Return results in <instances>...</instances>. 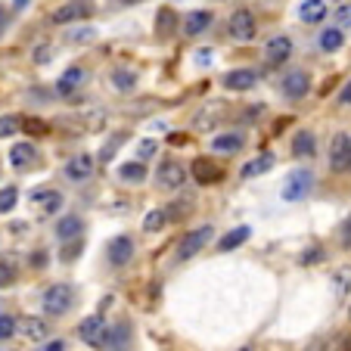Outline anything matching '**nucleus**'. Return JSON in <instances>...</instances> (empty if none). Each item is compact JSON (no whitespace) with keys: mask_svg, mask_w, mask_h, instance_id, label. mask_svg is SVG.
<instances>
[{"mask_svg":"<svg viewBox=\"0 0 351 351\" xmlns=\"http://www.w3.org/2000/svg\"><path fill=\"white\" fill-rule=\"evenodd\" d=\"M212 237H215V227L212 224H202V227H193V230H186L184 233V239L178 243V261H190V258H196L202 249H206L208 243H212Z\"/></svg>","mask_w":351,"mask_h":351,"instance_id":"3","label":"nucleus"},{"mask_svg":"<svg viewBox=\"0 0 351 351\" xmlns=\"http://www.w3.org/2000/svg\"><path fill=\"white\" fill-rule=\"evenodd\" d=\"M128 345H131V326L128 324L109 326L106 339H103V351H128Z\"/></svg>","mask_w":351,"mask_h":351,"instance_id":"20","label":"nucleus"},{"mask_svg":"<svg viewBox=\"0 0 351 351\" xmlns=\"http://www.w3.org/2000/svg\"><path fill=\"white\" fill-rule=\"evenodd\" d=\"M75 305V286L72 283H53L47 286L44 295H40V308H44L47 317H62L69 314Z\"/></svg>","mask_w":351,"mask_h":351,"instance_id":"1","label":"nucleus"},{"mask_svg":"<svg viewBox=\"0 0 351 351\" xmlns=\"http://www.w3.org/2000/svg\"><path fill=\"white\" fill-rule=\"evenodd\" d=\"M34 62H38V66H47V62H50V47L40 44L38 50H34Z\"/></svg>","mask_w":351,"mask_h":351,"instance_id":"44","label":"nucleus"},{"mask_svg":"<svg viewBox=\"0 0 351 351\" xmlns=\"http://www.w3.org/2000/svg\"><path fill=\"white\" fill-rule=\"evenodd\" d=\"M16 332H19V320H16L13 314L0 311V342H7V339H13Z\"/></svg>","mask_w":351,"mask_h":351,"instance_id":"33","label":"nucleus"},{"mask_svg":"<svg viewBox=\"0 0 351 351\" xmlns=\"http://www.w3.org/2000/svg\"><path fill=\"white\" fill-rule=\"evenodd\" d=\"M119 178L125 180V184H143L146 180V165L143 162H125V165L119 168Z\"/></svg>","mask_w":351,"mask_h":351,"instance_id":"29","label":"nucleus"},{"mask_svg":"<svg viewBox=\"0 0 351 351\" xmlns=\"http://www.w3.org/2000/svg\"><path fill=\"white\" fill-rule=\"evenodd\" d=\"M336 28H351V3H342V7H336Z\"/></svg>","mask_w":351,"mask_h":351,"instance_id":"41","label":"nucleus"},{"mask_svg":"<svg viewBox=\"0 0 351 351\" xmlns=\"http://www.w3.org/2000/svg\"><path fill=\"white\" fill-rule=\"evenodd\" d=\"M292 56V40L286 38V34H277V38L267 40L265 47V60L271 62V66H283L286 60Z\"/></svg>","mask_w":351,"mask_h":351,"instance_id":"13","label":"nucleus"},{"mask_svg":"<svg viewBox=\"0 0 351 351\" xmlns=\"http://www.w3.org/2000/svg\"><path fill=\"white\" fill-rule=\"evenodd\" d=\"M317 153V140H314L311 131H298L295 137H292V156H298V159H311V156Z\"/></svg>","mask_w":351,"mask_h":351,"instance_id":"26","label":"nucleus"},{"mask_svg":"<svg viewBox=\"0 0 351 351\" xmlns=\"http://www.w3.org/2000/svg\"><path fill=\"white\" fill-rule=\"evenodd\" d=\"M19 280V267H16L13 258H0V289H7Z\"/></svg>","mask_w":351,"mask_h":351,"instance_id":"32","label":"nucleus"},{"mask_svg":"<svg viewBox=\"0 0 351 351\" xmlns=\"http://www.w3.org/2000/svg\"><path fill=\"white\" fill-rule=\"evenodd\" d=\"M193 178L208 186V184H218V180L224 178V171H221V165H215L212 159H196L193 162Z\"/></svg>","mask_w":351,"mask_h":351,"instance_id":"23","label":"nucleus"},{"mask_svg":"<svg viewBox=\"0 0 351 351\" xmlns=\"http://www.w3.org/2000/svg\"><path fill=\"white\" fill-rule=\"evenodd\" d=\"M93 168H97L93 156L90 153H78V156H72V159L66 162L62 174H66V180H72V184H84V180L93 178Z\"/></svg>","mask_w":351,"mask_h":351,"instance_id":"10","label":"nucleus"},{"mask_svg":"<svg viewBox=\"0 0 351 351\" xmlns=\"http://www.w3.org/2000/svg\"><path fill=\"white\" fill-rule=\"evenodd\" d=\"M156 153H159V143H156V140H149V137L140 140V146H137V159L140 162H149Z\"/></svg>","mask_w":351,"mask_h":351,"instance_id":"39","label":"nucleus"},{"mask_svg":"<svg viewBox=\"0 0 351 351\" xmlns=\"http://www.w3.org/2000/svg\"><path fill=\"white\" fill-rule=\"evenodd\" d=\"M332 286H336V295L345 298V292H348V286H351V267H339V271L332 274Z\"/></svg>","mask_w":351,"mask_h":351,"instance_id":"36","label":"nucleus"},{"mask_svg":"<svg viewBox=\"0 0 351 351\" xmlns=\"http://www.w3.org/2000/svg\"><path fill=\"white\" fill-rule=\"evenodd\" d=\"M28 7V0H13V10H25Z\"/></svg>","mask_w":351,"mask_h":351,"instance_id":"47","label":"nucleus"},{"mask_svg":"<svg viewBox=\"0 0 351 351\" xmlns=\"http://www.w3.org/2000/svg\"><path fill=\"white\" fill-rule=\"evenodd\" d=\"M156 184L162 190H180L186 184V168L178 159H162L159 168H156Z\"/></svg>","mask_w":351,"mask_h":351,"instance_id":"5","label":"nucleus"},{"mask_svg":"<svg viewBox=\"0 0 351 351\" xmlns=\"http://www.w3.org/2000/svg\"><path fill=\"white\" fill-rule=\"evenodd\" d=\"M280 90H283L286 99H302L311 90V75L305 69H289V72L280 78Z\"/></svg>","mask_w":351,"mask_h":351,"instance_id":"6","label":"nucleus"},{"mask_svg":"<svg viewBox=\"0 0 351 351\" xmlns=\"http://www.w3.org/2000/svg\"><path fill=\"white\" fill-rule=\"evenodd\" d=\"M311 190H314V171L311 168H295V171L286 174L280 196H283V202H302L305 196H311Z\"/></svg>","mask_w":351,"mask_h":351,"instance_id":"2","label":"nucleus"},{"mask_svg":"<svg viewBox=\"0 0 351 351\" xmlns=\"http://www.w3.org/2000/svg\"><path fill=\"white\" fill-rule=\"evenodd\" d=\"M3 22H7V10L0 7V28H3Z\"/></svg>","mask_w":351,"mask_h":351,"instance_id":"48","label":"nucleus"},{"mask_svg":"<svg viewBox=\"0 0 351 351\" xmlns=\"http://www.w3.org/2000/svg\"><path fill=\"white\" fill-rule=\"evenodd\" d=\"M19 128H22L19 115H3V119H0V140H3V137H13Z\"/></svg>","mask_w":351,"mask_h":351,"instance_id":"38","label":"nucleus"},{"mask_svg":"<svg viewBox=\"0 0 351 351\" xmlns=\"http://www.w3.org/2000/svg\"><path fill=\"white\" fill-rule=\"evenodd\" d=\"M156 32H159L162 38H168L171 32H178V16H174L171 7H162L159 13H156Z\"/></svg>","mask_w":351,"mask_h":351,"instance_id":"28","label":"nucleus"},{"mask_svg":"<svg viewBox=\"0 0 351 351\" xmlns=\"http://www.w3.org/2000/svg\"><path fill=\"white\" fill-rule=\"evenodd\" d=\"M336 106H351V78L342 84V90H339L336 97Z\"/></svg>","mask_w":351,"mask_h":351,"instance_id":"43","label":"nucleus"},{"mask_svg":"<svg viewBox=\"0 0 351 351\" xmlns=\"http://www.w3.org/2000/svg\"><path fill=\"white\" fill-rule=\"evenodd\" d=\"M298 19L305 25H317L326 19V0H302L298 3Z\"/></svg>","mask_w":351,"mask_h":351,"instance_id":"22","label":"nucleus"},{"mask_svg":"<svg viewBox=\"0 0 351 351\" xmlns=\"http://www.w3.org/2000/svg\"><path fill=\"white\" fill-rule=\"evenodd\" d=\"M212 10H193V13H186L184 19V34L186 38H196V34H202L208 25H212Z\"/></svg>","mask_w":351,"mask_h":351,"instance_id":"21","label":"nucleus"},{"mask_svg":"<svg viewBox=\"0 0 351 351\" xmlns=\"http://www.w3.org/2000/svg\"><path fill=\"white\" fill-rule=\"evenodd\" d=\"M0 38H3V28H0Z\"/></svg>","mask_w":351,"mask_h":351,"instance_id":"50","label":"nucleus"},{"mask_svg":"<svg viewBox=\"0 0 351 351\" xmlns=\"http://www.w3.org/2000/svg\"><path fill=\"white\" fill-rule=\"evenodd\" d=\"M28 202L40 206L47 215H53V212H60V208H62V193L60 190H50V186H40V190L28 193Z\"/></svg>","mask_w":351,"mask_h":351,"instance_id":"15","label":"nucleus"},{"mask_svg":"<svg viewBox=\"0 0 351 351\" xmlns=\"http://www.w3.org/2000/svg\"><path fill=\"white\" fill-rule=\"evenodd\" d=\"M255 84H258V75H255L252 69H230V72L224 75V87H227V90L243 93V90H252Z\"/></svg>","mask_w":351,"mask_h":351,"instance_id":"14","label":"nucleus"},{"mask_svg":"<svg viewBox=\"0 0 351 351\" xmlns=\"http://www.w3.org/2000/svg\"><path fill=\"white\" fill-rule=\"evenodd\" d=\"M165 224H168V208H153V212H146V218H143V230L146 233L165 230Z\"/></svg>","mask_w":351,"mask_h":351,"instance_id":"30","label":"nucleus"},{"mask_svg":"<svg viewBox=\"0 0 351 351\" xmlns=\"http://www.w3.org/2000/svg\"><path fill=\"white\" fill-rule=\"evenodd\" d=\"M271 168H274V156L271 153H261V156L249 159L243 168H239V178H243V180H252V178H261V174H267Z\"/></svg>","mask_w":351,"mask_h":351,"instance_id":"24","label":"nucleus"},{"mask_svg":"<svg viewBox=\"0 0 351 351\" xmlns=\"http://www.w3.org/2000/svg\"><path fill=\"white\" fill-rule=\"evenodd\" d=\"M34 162H38V146L28 143V140H22V143H16L13 149H10V165L19 168V171H25Z\"/></svg>","mask_w":351,"mask_h":351,"instance_id":"17","label":"nucleus"},{"mask_svg":"<svg viewBox=\"0 0 351 351\" xmlns=\"http://www.w3.org/2000/svg\"><path fill=\"white\" fill-rule=\"evenodd\" d=\"M106 332H109V326H106V320L99 317V314H90V317H84L78 324V339L84 345H90V348H103Z\"/></svg>","mask_w":351,"mask_h":351,"instance_id":"8","label":"nucleus"},{"mask_svg":"<svg viewBox=\"0 0 351 351\" xmlns=\"http://www.w3.org/2000/svg\"><path fill=\"white\" fill-rule=\"evenodd\" d=\"M84 78H87V72L81 66L66 69V72L60 75V81H56V93H60V97H72V93L84 84Z\"/></svg>","mask_w":351,"mask_h":351,"instance_id":"18","label":"nucleus"},{"mask_svg":"<svg viewBox=\"0 0 351 351\" xmlns=\"http://www.w3.org/2000/svg\"><path fill=\"white\" fill-rule=\"evenodd\" d=\"M134 258V239L128 233H119L106 243V261L112 267H128V261Z\"/></svg>","mask_w":351,"mask_h":351,"instance_id":"9","label":"nucleus"},{"mask_svg":"<svg viewBox=\"0 0 351 351\" xmlns=\"http://www.w3.org/2000/svg\"><path fill=\"white\" fill-rule=\"evenodd\" d=\"M78 255H81V239H72V243H66L60 249V258L66 261V265H69V261H75Z\"/></svg>","mask_w":351,"mask_h":351,"instance_id":"40","label":"nucleus"},{"mask_svg":"<svg viewBox=\"0 0 351 351\" xmlns=\"http://www.w3.org/2000/svg\"><path fill=\"white\" fill-rule=\"evenodd\" d=\"M19 336L28 339V342H47V339H50V324H47L44 317L28 314V317L19 320Z\"/></svg>","mask_w":351,"mask_h":351,"instance_id":"12","label":"nucleus"},{"mask_svg":"<svg viewBox=\"0 0 351 351\" xmlns=\"http://www.w3.org/2000/svg\"><path fill=\"white\" fill-rule=\"evenodd\" d=\"M16 202H19V190H16V186H3V190H0V215L13 212Z\"/></svg>","mask_w":351,"mask_h":351,"instance_id":"35","label":"nucleus"},{"mask_svg":"<svg viewBox=\"0 0 351 351\" xmlns=\"http://www.w3.org/2000/svg\"><path fill=\"white\" fill-rule=\"evenodd\" d=\"M119 7H137V3H143V0H115Z\"/></svg>","mask_w":351,"mask_h":351,"instance_id":"46","label":"nucleus"},{"mask_svg":"<svg viewBox=\"0 0 351 351\" xmlns=\"http://www.w3.org/2000/svg\"><path fill=\"white\" fill-rule=\"evenodd\" d=\"M90 13H93V3H90V0H66L60 10H53V16H50V19H53L56 25H69V22L87 19Z\"/></svg>","mask_w":351,"mask_h":351,"instance_id":"11","label":"nucleus"},{"mask_svg":"<svg viewBox=\"0 0 351 351\" xmlns=\"http://www.w3.org/2000/svg\"><path fill=\"white\" fill-rule=\"evenodd\" d=\"M330 171L332 174H351V134L339 131L330 140Z\"/></svg>","mask_w":351,"mask_h":351,"instance_id":"4","label":"nucleus"},{"mask_svg":"<svg viewBox=\"0 0 351 351\" xmlns=\"http://www.w3.org/2000/svg\"><path fill=\"white\" fill-rule=\"evenodd\" d=\"M243 146H245V137L239 131H224V134H218V137H212V149L221 156H233V153H239Z\"/></svg>","mask_w":351,"mask_h":351,"instance_id":"19","label":"nucleus"},{"mask_svg":"<svg viewBox=\"0 0 351 351\" xmlns=\"http://www.w3.org/2000/svg\"><path fill=\"white\" fill-rule=\"evenodd\" d=\"M112 87L119 93H131L134 87H137V75L128 72V69H115L112 72Z\"/></svg>","mask_w":351,"mask_h":351,"instance_id":"31","label":"nucleus"},{"mask_svg":"<svg viewBox=\"0 0 351 351\" xmlns=\"http://www.w3.org/2000/svg\"><path fill=\"white\" fill-rule=\"evenodd\" d=\"M125 137H128V134H112V137H109L106 143H103V149H99V162H103V165H106V162H112L115 149H119V146L125 143Z\"/></svg>","mask_w":351,"mask_h":351,"instance_id":"34","label":"nucleus"},{"mask_svg":"<svg viewBox=\"0 0 351 351\" xmlns=\"http://www.w3.org/2000/svg\"><path fill=\"white\" fill-rule=\"evenodd\" d=\"M348 320H351V305H348Z\"/></svg>","mask_w":351,"mask_h":351,"instance_id":"49","label":"nucleus"},{"mask_svg":"<svg viewBox=\"0 0 351 351\" xmlns=\"http://www.w3.org/2000/svg\"><path fill=\"white\" fill-rule=\"evenodd\" d=\"M326 258V252L320 249V245H308L305 252L298 255V265L302 267H311V265H317V261H324Z\"/></svg>","mask_w":351,"mask_h":351,"instance_id":"37","label":"nucleus"},{"mask_svg":"<svg viewBox=\"0 0 351 351\" xmlns=\"http://www.w3.org/2000/svg\"><path fill=\"white\" fill-rule=\"evenodd\" d=\"M44 351H66V342H62V339H53V342L44 345Z\"/></svg>","mask_w":351,"mask_h":351,"instance_id":"45","label":"nucleus"},{"mask_svg":"<svg viewBox=\"0 0 351 351\" xmlns=\"http://www.w3.org/2000/svg\"><path fill=\"white\" fill-rule=\"evenodd\" d=\"M227 32H230V38L239 40V44L255 40V16H252V10H245V7L233 10L230 22H227Z\"/></svg>","mask_w":351,"mask_h":351,"instance_id":"7","label":"nucleus"},{"mask_svg":"<svg viewBox=\"0 0 351 351\" xmlns=\"http://www.w3.org/2000/svg\"><path fill=\"white\" fill-rule=\"evenodd\" d=\"M339 243H342V249H351V215L342 221V230H339Z\"/></svg>","mask_w":351,"mask_h":351,"instance_id":"42","label":"nucleus"},{"mask_svg":"<svg viewBox=\"0 0 351 351\" xmlns=\"http://www.w3.org/2000/svg\"><path fill=\"white\" fill-rule=\"evenodd\" d=\"M317 47L324 50V53H339V50L345 47V32L336 28V25H326L324 32L317 34Z\"/></svg>","mask_w":351,"mask_h":351,"instance_id":"25","label":"nucleus"},{"mask_svg":"<svg viewBox=\"0 0 351 351\" xmlns=\"http://www.w3.org/2000/svg\"><path fill=\"white\" fill-rule=\"evenodd\" d=\"M252 237V227H233V230H227L224 237H221V243H218V249L221 252H233V249H239V245L245 243V239Z\"/></svg>","mask_w":351,"mask_h":351,"instance_id":"27","label":"nucleus"},{"mask_svg":"<svg viewBox=\"0 0 351 351\" xmlns=\"http://www.w3.org/2000/svg\"><path fill=\"white\" fill-rule=\"evenodd\" d=\"M81 230H84V221H81L78 215H62V218L56 221V227H53V233H56L60 243H72V239H78Z\"/></svg>","mask_w":351,"mask_h":351,"instance_id":"16","label":"nucleus"}]
</instances>
